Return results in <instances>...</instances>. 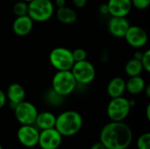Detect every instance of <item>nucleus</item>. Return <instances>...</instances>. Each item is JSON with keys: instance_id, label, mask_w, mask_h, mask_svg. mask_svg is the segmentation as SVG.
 Masks as SVG:
<instances>
[{"instance_id": "1", "label": "nucleus", "mask_w": 150, "mask_h": 149, "mask_svg": "<svg viewBox=\"0 0 150 149\" xmlns=\"http://www.w3.org/2000/svg\"><path fill=\"white\" fill-rule=\"evenodd\" d=\"M99 141L106 149H127L133 141V132L123 121H111L102 128Z\"/></svg>"}, {"instance_id": "2", "label": "nucleus", "mask_w": 150, "mask_h": 149, "mask_svg": "<svg viewBox=\"0 0 150 149\" xmlns=\"http://www.w3.org/2000/svg\"><path fill=\"white\" fill-rule=\"evenodd\" d=\"M83 120L82 115L72 110L65 111L56 117L54 128L61 135L70 137L78 133L83 127Z\"/></svg>"}, {"instance_id": "3", "label": "nucleus", "mask_w": 150, "mask_h": 149, "mask_svg": "<svg viewBox=\"0 0 150 149\" xmlns=\"http://www.w3.org/2000/svg\"><path fill=\"white\" fill-rule=\"evenodd\" d=\"M77 87V83L71 70L57 71L52 78V90L57 94L67 97L73 93Z\"/></svg>"}, {"instance_id": "4", "label": "nucleus", "mask_w": 150, "mask_h": 149, "mask_svg": "<svg viewBox=\"0 0 150 149\" xmlns=\"http://www.w3.org/2000/svg\"><path fill=\"white\" fill-rule=\"evenodd\" d=\"M54 12V4L51 0H33L28 3L27 15L33 22H46Z\"/></svg>"}, {"instance_id": "5", "label": "nucleus", "mask_w": 150, "mask_h": 149, "mask_svg": "<svg viewBox=\"0 0 150 149\" xmlns=\"http://www.w3.org/2000/svg\"><path fill=\"white\" fill-rule=\"evenodd\" d=\"M48 58L50 64L57 71L70 70L75 63L72 55V50L63 47L54 48L50 52Z\"/></svg>"}, {"instance_id": "6", "label": "nucleus", "mask_w": 150, "mask_h": 149, "mask_svg": "<svg viewBox=\"0 0 150 149\" xmlns=\"http://www.w3.org/2000/svg\"><path fill=\"white\" fill-rule=\"evenodd\" d=\"M131 105L129 99L123 96L112 98L106 109L107 116L112 121L121 122L124 121L130 113Z\"/></svg>"}, {"instance_id": "7", "label": "nucleus", "mask_w": 150, "mask_h": 149, "mask_svg": "<svg viewBox=\"0 0 150 149\" xmlns=\"http://www.w3.org/2000/svg\"><path fill=\"white\" fill-rule=\"evenodd\" d=\"M70 70L77 84H90L96 77V68L94 65L88 60L76 61Z\"/></svg>"}, {"instance_id": "8", "label": "nucleus", "mask_w": 150, "mask_h": 149, "mask_svg": "<svg viewBox=\"0 0 150 149\" xmlns=\"http://www.w3.org/2000/svg\"><path fill=\"white\" fill-rule=\"evenodd\" d=\"M13 111L15 118L19 124L34 125L36 117L38 115V110L33 104L24 100L16 105L13 108Z\"/></svg>"}, {"instance_id": "9", "label": "nucleus", "mask_w": 150, "mask_h": 149, "mask_svg": "<svg viewBox=\"0 0 150 149\" xmlns=\"http://www.w3.org/2000/svg\"><path fill=\"white\" fill-rule=\"evenodd\" d=\"M40 131L33 125H21L17 132L19 143L25 148H34L38 145Z\"/></svg>"}, {"instance_id": "10", "label": "nucleus", "mask_w": 150, "mask_h": 149, "mask_svg": "<svg viewBox=\"0 0 150 149\" xmlns=\"http://www.w3.org/2000/svg\"><path fill=\"white\" fill-rule=\"evenodd\" d=\"M62 141V136L54 128L40 130L38 145L41 149H57Z\"/></svg>"}, {"instance_id": "11", "label": "nucleus", "mask_w": 150, "mask_h": 149, "mask_svg": "<svg viewBox=\"0 0 150 149\" xmlns=\"http://www.w3.org/2000/svg\"><path fill=\"white\" fill-rule=\"evenodd\" d=\"M124 38L127 44L134 48H142L148 42L147 32L138 25H130Z\"/></svg>"}, {"instance_id": "12", "label": "nucleus", "mask_w": 150, "mask_h": 149, "mask_svg": "<svg viewBox=\"0 0 150 149\" xmlns=\"http://www.w3.org/2000/svg\"><path fill=\"white\" fill-rule=\"evenodd\" d=\"M130 25H131L127 17H111L107 28L111 35L115 38L121 39L124 38Z\"/></svg>"}, {"instance_id": "13", "label": "nucleus", "mask_w": 150, "mask_h": 149, "mask_svg": "<svg viewBox=\"0 0 150 149\" xmlns=\"http://www.w3.org/2000/svg\"><path fill=\"white\" fill-rule=\"evenodd\" d=\"M107 6L111 17H127L133 8L131 0H108Z\"/></svg>"}, {"instance_id": "14", "label": "nucleus", "mask_w": 150, "mask_h": 149, "mask_svg": "<svg viewBox=\"0 0 150 149\" xmlns=\"http://www.w3.org/2000/svg\"><path fill=\"white\" fill-rule=\"evenodd\" d=\"M33 27V21L28 15L16 17L12 23V31L17 36L24 37L28 35Z\"/></svg>"}, {"instance_id": "15", "label": "nucleus", "mask_w": 150, "mask_h": 149, "mask_svg": "<svg viewBox=\"0 0 150 149\" xmlns=\"http://www.w3.org/2000/svg\"><path fill=\"white\" fill-rule=\"evenodd\" d=\"M5 94L7 100L10 101L13 108L16 105L21 103L25 98V90L20 83H11L8 86Z\"/></svg>"}, {"instance_id": "16", "label": "nucleus", "mask_w": 150, "mask_h": 149, "mask_svg": "<svg viewBox=\"0 0 150 149\" xmlns=\"http://www.w3.org/2000/svg\"><path fill=\"white\" fill-rule=\"evenodd\" d=\"M106 91L111 98L123 96L126 91V81L120 76L113 77L108 83Z\"/></svg>"}, {"instance_id": "17", "label": "nucleus", "mask_w": 150, "mask_h": 149, "mask_svg": "<svg viewBox=\"0 0 150 149\" xmlns=\"http://www.w3.org/2000/svg\"><path fill=\"white\" fill-rule=\"evenodd\" d=\"M56 116L51 112H38L34 125L40 130H45L54 127Z\"/></svg>"}, {"instance_id": "18", "label": "nucleus", "mask_w": 150, "mask_h": 149, "mask_svg": "<svg viewBox=\"0 0 150 149\" xmlns=\"http://www.w3.org/2000/svg\"><path fill=\"white\" fill-rule=\"evenodd\" d=\"M146 85L145 80L141 76H130L126 81V90L131 95H138L143 92Z\"/></svg>"}, {"instance_id": "19", "label": "nucleus", "mask_w": 150, "mask_h": 149, "mask_svg": "<svg viewBox=\"0 0 150 149\" xmlns=\"http://www.w3.org/2000/svg\"><path fill=\"white\" fill-rule=\"evenodd\" d=\"M56 17L59 22L64 25H71L76 21L77 14L76 11L69 6H63L57 8Z\"/></svg>"}, {"instance_id": "20", "label": "nucleus", "mask_w": 150, "mask_h": 149, "mask_svg": "<svg viewBox=\"0 0 150 149\" xmlns=\"http://www.w3.org/2000/svg\"><path fill=\"white\" fill-rule=\"evenodd\" d=\"M142 71H143V67L141 61L135 58L129 60L125 65V72L129 77L140 76Z\"/></svg>"}, {"instance_id": "21", "label": "nucleus", "mask_w": 150, "mask_h": 149, "mask_svg": "<svg viewBox=\"0 0 150 149\" xmlns=\"http://www.w3.org/2000/svg\"><path fill=\"white\" fill-rule=\"evenodd\" d=\"M12 11L16 17L27 15L28 13V3L22 0L16 2L12 6Z\"/></svg>"}, {"instance_id": "22", "label": "nucleus", "mask_w": 150, "mask_h": 149, "mask_svg": "<svg viewBox=\"0 0 150 149\" xmlns=\"http://www.w3.org/2000/svg\"><path fill=\"white\" fill-rule=\"evenodd\" d=\"M64 97L57 94L54 90L50 89L47 93V100L51 104V105H60L62 101V98Z\"/></svg>"}, {"instance_id": "23", "label": "nucleus", "mask_w": 150, "mask_h": 149, "mask_svg": "<svg viewBox=\"0 0 150 149\" xmlns=\"http://www.w3.org/2000/svg\"><path fill=\"white\" fill-rule=\"evenodd\" d=\"M138 149H150V133H145L137 140Z\"/></svg>"}, {"instance_id": "24", "label": "nucleus", "mask_w": 150, "mask_h": 149, "mask_svg": "<svg viewBox=\"0 0 150 149\" xmlns=\"http://www.w3.org/2000/svg\"><path fill=\"white\" fill-rule=\"evenodd\" d=\"M72 55L74 58L75 62L76 61H84L87 60V52L85 49L83 48H76L72 51Z\"/></svg>"}, {"instance_id": "25", "label": "nucleus", "mask_w": 150, "mask_h": 149, "mask_svg": "<svg viewBox=\"0 0 150 149\" xmlns=\"http://www.w3.org/2000/svg\"><path fill=\"white\" fill-rule=\"evenodd\" d=\"M141 62L142 64L143 70H145L146 72H150V50L148 49L143 52Z\"/></svg>"}, {"instance_id": "26", "label": "nucleus", "mask_w": 150, "mask_h": 149, "mask_svg": "<svg viewBox=\"0 0 150 149\" xmlns=\"http://www.w3.org/2000/svg\"><path fill=\"white\" fill-rule=\"evenodd\" d=\"M133 7L137 10H146L149 8L150 4V0H131Z\"/></svg>"}, {"instance_id": "27", "label": "nucleus", "mask_w": 150, "mask_h": 149, "mask_svg": "<svg viewBox=\"0 0 150 149\" xmlns=\"http://www.w3.org/2000/svg\"><path fill=\"white\" fill-rule=\"evenodd\" d=\"M72 4L75 7L82 9L87 4V0H72Z\"/></svg>"}, {"instance_id": "28", "label": "nucleus", "mask_w": 150, "mask_h": 149, "mask_svg": "<svg viewBox=\"0 0 150 149\" xmlns=\"http://www.w3.org/2000/svg\"><path fill=\"white\" fill-rule=\"evenodd\" d=\"M6 101H7L6 94H5L4 91H3V90L0 89V109H2V108L5 105Z\"/></svg>"}, {"instance_id": "29", "label": "nucleus", "mask_w": 150, "mask_h": 149, "mask_svg": "<svg viewBox=\"0 0 150 149\" xmlns=\"http://www.w3.org/2000/svg\"><path fill=\"white\" fill-rule=\"evenodd\" d=\"M99 12L103 15H107L109 14V11H108V6L107 4H103L99 6Z\"/></svg>"}, {"instance_id": "30", "label": "nucleus", "mask_w": 150, "mask_h": 149, "mask_svg": "<svg viewBox=\"0 0 150 149\" xmlns=\"http://www.w3.org/2000/svg\"><path fill=\"white\" fill-rule=\"evenodd\" d=\"M90 149H106V148L100 141H98V142L94 143Z\"/></svg>"}, {"instance_id": "31", "label": "nucleus", "mask_w": 150, "mask_h": 149, "mask_svg": "<svg viewBox=\"0 0 150 149\" xmlns=\"http://www.w3.org/2000/svg\"><path fill=\"white\" fill-rule=\"evenodd\" d=\"M54 4L57 8L63 7L66 5V0H54Z\"/></svg>"}, {"instance_id": "32", "label": "nucleus", "mask_w": 150, "mask_h": 149, "mask_svg": "<svg viewBox=\"0 0 150 149\" xmlns=\"http://www.w3.org/2000/svg\"><path fill=\"white\" fill-rule=\"evenodd\" d=\"M142 54H143V52H142V51H137V52H135V53L134 54V58H135V59L141 61V59H142Z\"/></svg>"}, {"instance_id": "33", "label": "nucleus", "mask_w": 150, "mask_h": 149, "mask_svg": "<svg viewBox=\"0 0 150 149\" xmlns=\"http://www.w3.org/2000/svg\"><path fill=\"white\" fill-rule=\"evenodd\" d=\"M143 91H145V92H146V94H147V97H150V86H149V84L146 85V87H145V89H144V90H143Z\"/></svg>"}, {"instance_id": "34", "label": "nucleus", "mask_w": 150, "mask_h": 149, "mask_svg": "<svg viewBox=\"0 0 150 149\" xmlns=\"http://www.w3.org/2000/svg\"><path fill=\"white\" fill-rule=\"evenodd\" d=\"M146 114H147V119L148 120L150 119V105L149 104L148 106H147V110H146Z\"/></svg>"}, {"instance_id": "35", "label": "nucleus", "mask_w": 150, "mask_h": 149, "mask_svg": "<svg viewBox=\"0 0 150 149\" xmlns=\"http://www.w3.org/2000/svg\"><path fill=\"white\" fill-rule=\"evenodd\" d=\"M22 1H24V2H26V3H29V2H31V1H33V0H22Z\"/></svg>"}, {"instance_id": "36", "label": "nucleus", "mask_w": 150, "mask_h": 149, "mask_svg": "<svg viewBox=\"0 0 150 149\" xmlns=\"http://www.w3.org/2000/svg\"><path fill=\"white\" fill-rule=\"evenodd\" d=\"M0 149H4V148H3V146H2L1 144H0Z\"/></svg>"}, {"instance_id": "37", "label": "nucleus", "mask_w": 150, "mask_h": 149, "mask_svg": "<svg viewBox=\"0 0 150 149\" xmlns=\"http://www.w3.org/2000/svg\"><path fill=\"white\" fill-rule=\"evenodd\" d=\"M0 123H1V118H0Z\"/></svg>"}]
</instances>
